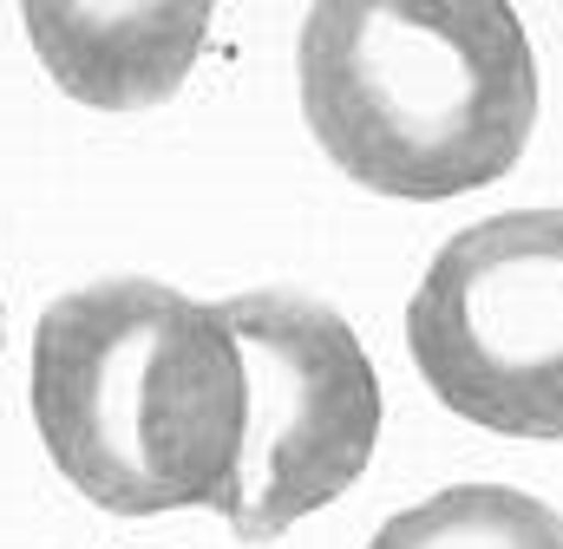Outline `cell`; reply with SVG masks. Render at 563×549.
<instances>
[{
    "label": "cell",
    "mask_w": 563,
    "mask_h": 549,
    "mask_svg": "<svg viewBox=\"0 0 563 549\" xmlns=\"http://www.w3.org/2000/svg\"><path fill=\"white\" fill-rule=\"evenodd\" d=\"M243 406V354L217 301L112 274L40 314L33 425L59 478L99 511H230Z\"/></svg>",
    "instance_id": "cell-1"
},
{
    "label": "cell",
    "mask_w": 563,
    "mask_h": 549,
    "mask_svg": "<svg viewBox=\"0 0 563 549\" xmlns=\"http://www.w3.org/2000/svg\"><path fill=\"white\" fill-rule=\"evenodd\" d=\"M301 112L354 183L439 203L525 157L538 59L511 7H314L301 20Z\"/></svg>",
    "instance_id": "cell-2"
},
{
    "label": "cell",
    "mask_w": 563,
    "mask_h": 549,
    "mask_svg": "<svg viewBox=\"0 0 563 549\" xmlns=\"http://www.w3.org/2000/svg\"><path fill=\"white\" fill-rule=\"evenodd\" d=\"M243 354V458L230 484V524L243 544H269L308 511L334 504L374 458L380 380L354 327L288 288L217 301Z\"/></svg>",
    "instance_id": "cell-3"
},
{
    "label": "cell",
    "mask_w": 563,
    "mask_h": 549,
    "mask_svg": "<svg viewBox=\"0 0 563 549\" xmlns=\"http://www.w3.org/2000/svg\"><path fill=\"white\" fill-rule=\"evenodd\" d=\"M426 386L485 432L563 438V210L459 229L407 307Z\"/></svg>",
    "instance_id": "cell-4"
},
{
    "label": "cell",
    "mask_w": 563,
    "mask_h": 549,
    "mask_svg": "<svg viewBox=\"0 0 563 549\" xmlns=\"http://www.w3.org/2000/svg\"><path fill=\"white\" fill-rule=\"evenodd\" d=\"M26 33L46 59V72L99 105V112H132L190 72L210 13L203 7H26Z\"/></svg>",
    "instance_id": "cell-5"
},
{
    "label": "cell",
    "mask_w": 563,
    "mask_h": 549,
    "mask_svg": "<svg viewBox=\"0 0 563 549\" xmlns=\"http://www.w3.org/2000/svg\"><path fill=\"white\" fill-rule=\"evenodd\" d=\"M367 549H563V517L511 484H452L387 517Z\"/></svg>",
    "instance_id": "cell-6"
}]
</instances>
